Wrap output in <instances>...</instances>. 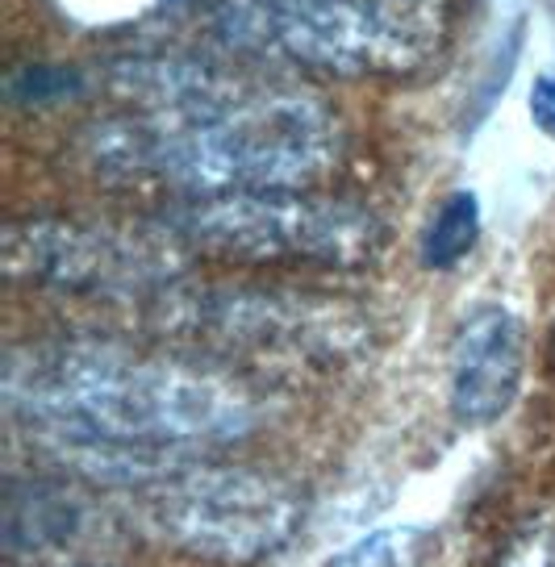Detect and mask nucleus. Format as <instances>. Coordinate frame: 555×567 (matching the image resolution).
Here are the masks:
<instances>
[{"instance_id":"nucleus-1","label":"nucleus","mask_w":555,"mask_h":567,"mask_svg":"<svg viewBox=\"0 0 555 567\" xmlns=\"http://www.w3.org/2000/svg\"><path fill=\"white\" fill-rule=\"evenodd\" d=\"M339 151V117L322 96L230 80L201 63L163 105L89 130V163L105 179L155 176L188 200L297 193L318 184Z\"/></svg>"},{"instance_id":"nucleus-2","label":"nucleus","mask_w":555,"mask_h":567,"mask_svg":"<svg viewBox=\"0 0 555 567\" xmlns=\"http://www.w3.org/2000/svg\"><path fill=\"white\" fill-rule=\"evenodd\" d=\"M4 409L25 434H101L160 451L238 443L264 417L243 380L113 342H30L9 351Z\"/></svg>"},{"instance_id":"nucleus-3","label":"nucleus","mask_w":555,"mask_h":567,"mask_svg":"<svg viewBox=\"0 0 555 567\" xmlns=\"http://www.w3.org/2000/svg\"><path fill=\"white\" fill-rule=\"evenodd\" d=\"M451 0H226L217 34L238 51L330 75H405L448 38Z\"/></svg>"},{"instance_id":"nucleus-4","label":"nucleus","mask_w":555,"mask_h":567,"mask_svg":"<svg viewBox=\"0 0 555 567\" xmlns=\"http://www.w3.org/2000/svg\"><path fill=\"white\" fill-rule=\"evenodd\" d=\"M138 522L163 547L205 564H264L297 538L305 496L268 472L188 463L138 493Z\"/></svg>"},{"instance_id":"nucleus-5","label":"nucleus","mask_w":555,"mask_h":567,"mask_svg":"<svg viewBox=\"0 0 555 567\" xmlns=\"http://www.w3.org/2000/svg\"><path fill=\"white\" fill-rule=\"evenodd\" d=\"M167 226L209 255L247 264H318L356 271L384 250V226L351 200L297 193H230L184 200Z\"/></svg>"},{"instance_id":"nucleus-6","label":"nucleus","mask_w":555,"mask_h":567,"mask_svg":"<svg viewBox=\"0 0 555 567\" xmlns=\"http://www.w3.org/2000/svg\"><path fill=\"white\" fill-rule=\"evenodd\" d=\"M155 326L201 351L309 363H335L368 334L351 309L326 297L243 284H172L155 292Z\"/></svg>"},{"instance_id":"nucleus-7","label":"nucleus","mask_w":555,"mask_h":567,"mask_svg":"<svg viewBox=\"0 0 555 567\" xmlns=\"http://www.w3.org/2000/svg\"><path fill=\"white\" fill-rule=\"evenodd\" d=\"M4 276L68 297H155L179 284L188 243L167 221H80V217H25L0 234Z\"/></svg>"},{"instance_id":"nucleus-8","label":"nucleus","mask_w":555,"mask_h":567,"mask_svg":"<svg viewBox=\"0 0 555 567\" xmlns=\"http://www.w3.org/2000/svg\"><path fill=\"white\" fill-rule=\"evenodd\" d=\"M117 526L105 505L47 476H13L4 488V550L18 564L72 567L105 555Z\"/></svg>"},{"instance_id":"nucleus-9","label":"nucleus","mask_w":555,"mask_h":567,"mask_svg":"<svg viewBox=\"0 0 555 567\" xmlns=\"http://www.w3.org/2000/svg\"><path fill=\"white\" fill-rule=\"evenodd\" d=\"M526 338L514 309L484 301L455 326L451 342V413L464 425L502 422L522 392Z\"/></svg>"},{"instance_id":"nucleus-10","label":"nucleus","mask_w":555,"mask_h":567,"mask_svg":"<svg viewBox=\"0 0 555 567\" xmlns=\"http://www.w3.org/2000/svg\"><path fill=\"white\" fill-rule=\"evenodd\" d=\"M481 226H484V213H481V196L472 188H460L451 193L439 213L430 217L426 234H422V264L430 271H451V267L467 259L472 247L481 243Z\"/></svg>"},{"instance_id":"nucleus-11","label":"nucleus","mask_w":555,"mask_h":567,"mask_svg":"<svg viewBox=\"0 0 555 567\" xmlns=\"http://www.w3.org/2000/svg\"><path fill=\"white\" fill-rule=\"evenodd\" d=\"M89 89L84 71L80 68H63V63H25V68H13L9 80H4V96L9 105L18 109H51L72 101Z\"/></svg>"},{"instance_id":"nucleus-12","label":"nucleus","mask_w":555,"mask_h":567,"mask_svg":"<svg viewBox=\"0 0 555 567\" xmlns=\"http://www.w3.org/2000/svg\"><path fill=\"white\" fill-rule=\"evenodd\" d=\"M422 559H426V534L418 526H384L339 550L326 567H422Z\"/></svg>"},{"instance_id":"nucleus-13","label":"nucleus","mask_w":555,"mask_h":567,"mask_svg":"<svg viewBox=\"0 0 555 567\" xmlns=\"http://www.w3.org/2000/svg\"><path fill=\"white\" fill-rule=\"evenodd\" d=\"M497 567H555V526L552 522H531L526 530H518L505 547Z\"/></svg>"},{"instance_id":"nucleus-14","label":"nucleus","mask_w":555,"mask_h":567,"mask_svg":"<svg viewBox=\"0 0 555 567\" xmlns=\"http://www.w3.org/2000/svg\"><path fill=\"white\" fill-rule=\"evenodd\" d=\"M531 122L547 134V138H555V71H543L535 84H531Z\"/></svg>"},{"instance_id":"nucleus-15","label":"nucleus","mask_w":555,"mask_h":567,"mask_svg":"<svg viewBox=\"0 0 555 567\" xmlns=\"http://www.w3.org/2000/svg\"><path fill=\"white\" fill-rule=\"evenodd\" d=\"M18 567H54V564H18ZM72 567H101V564H72Z\"/></svg>"}]
</instances>
